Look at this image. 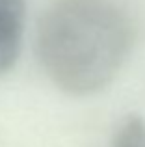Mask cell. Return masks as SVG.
Instances as JSON below:
<instances>
[{"mask_svg":"<svg viewBox=\"0 0 145 147\" xmlns=\"http://www.w3.org/2000/svg\"><path fill=\"white\" fill-rule=\"evenodd\" d=\"M112 147H145V121L138 115H130L119 127Z\"/></svg>","mask_w":145,"mask_h":147,"instance_id":"obj_3","label":"cell"},{"mask_svg":"<svg viewBox=\"0 0 145 147\" xmlns=\"http://www.w3.org/2000/svg\"><path fill=\"white\" fill-rule=\"evenodd\" d=\"M24 28V0H0V75L17 61Z\"/></svg>","mask_w":145,"mask_h":147,"instance_id":"obj_2","label":"cell"},{"mask_svg":"<svg viewBox=\"0 0 145 147\" xmlns=\"http://www.w3.org/2000/svg\"><path fill=\"white\" fill-rule=\"evenodd\" d=\"M134 45V26L110 0H56L37 28V56L65 93L91 95L106 88Z\"/></svg>","mask_w":145,"mask_h":147,"instance_id":"obj_1","label":"cell"}]
</instances>
